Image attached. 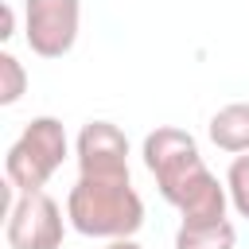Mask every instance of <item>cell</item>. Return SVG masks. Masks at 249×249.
<instances>
[{
    "label": "cell",
    "mask_w": 249,
    "mask_h": 249,
    "mask_svg": "<svg viewBox=\"0 0 249 249\" xmlns=\"http://www.w3.org/2000/svg\"><path fill=\"white\" fill-rule=\"evenodd\" d=\"M66 222L82 237H136L144 226V198L132 175H78L66 195Z\"/></svg>",
    "instance_id": "6da1fadb"
},
{
    "label": "cell",
    "mask_w": 249,
    "mask_h": 249,
    "mask_svg": "<svg viewBox=\"0 0 249 249\" xmlns=\"http://www.w3.org/2000/svg\"><path fill=\"white\" fill-rule=\"evenodd\" d=\"M66 156H70V136H66L62 121L31 117L4 156V179H8V187H16V195L47 191L51 175L62 167Z\"/></svg>",
    "instance_id": "7a4b0ae2"
},
{
    "label": "cell",
    "mask_w": 249,
    "mask_h": 249,
    "mask_svg": "<svg viewBox=\"0 0 249 249\" xmlns=\"http://www.w3.org/2000/svg\"><path fill=\"white\" fill-rule=\"evenodd\" d=\"M140 156H144V167L156 179V191H160V198L167 206H179L187 198V191L210 171L202 163L198 140L187 128H175V124H156L144 136Z\"/></svg>",
    "instance_id": "3957f363"
},
{
    "label": "cell",
    "mask_w": 249,
    "mask_h": 249,
    "mask_svg": "<svg viewBox=\"0 0 249 249\" xmlns=\"http://www.w3.org/2000/svg\"><path fill=\"white\" fill-rule=\"evenodd\" d=\"M82 31V0H23V39L39 58H62Z\"/></svg>",
    "instance_id": "277c9868"
},
{
    "label": "cell",
    "mask_w": 249,
    "mask_h": 249,
    "mask_svg": "<svg viewBox=\"0 0 249 249\" xmlns=\"http://www.w3.org/2000/svg\"><path fill=\"white\" fill-rule=\"evenodd\" d=\"M62 237H66V218L47 191L16 195L4 222L8 249H62Z\"/></svg>",
    "instance_id": "5b68a950"
},
{
    "label": "cell",
    "mask_w": 249,
    "mask_h": 249,
    "mask_svg": "<svg viewBox=\"0 0 249 249\" xmlns=\"http://www.w3.org/2000/svg\"><path fill=\"white\" fill-rule=\"evenodd\" d=\"M78 175H128V136L113 121H86L74 140Z\"/></svg>",
    "instance_id": "8992f818"
},
{
    "label": "cell",
    "mask_w": 249,
    "mask_h": 249,
    "mask_svg": "<svg viewBox=\"0 0 249 249\" xmlns=\"http://www.w3.org/2000/svg\"><path fill=\"white\" fill-rule=\"evenodd\" d=\"M175 210H179V226H214V222H226V214H230L226 179H218L214 171H206V175L187 191V198H183Z\"/></svg>",
    "instance_id": "52a82bcc"
},
{
    "label": "cell",
    "mask_w": 249,
    "mask_h": 249,
    "mask_svg": "<svg viewBox=\"0 0 249 249\" xmlns=\"http://www.w3.org/2000/svg\"><path fill=\"white\" fill-rule=\"evenodd\" d=\"M206 136L218 152L249 156V101H230L206 121Z\"/></svg>",
    "instance_id": "ba28073f"
},
{
    "label": "cell",
    "mask_w": 249,
    "mask_h": 249,
    "mask_svg": "<svg viewBox=\"0 0 249 249\" xmlns=\"http://www.w3.org/2000/svg\"><path fill=\"white\" fill-rule=\"evenodd\" d=\"M175 249H237V230L230 218L214 226H179Z\"/></svg>",
    "instance_id": "9c48e42d"
},
{
    "label": "cell",
    "mask_w": 249,
    "mask_h": 249,
    "mask_svg": "<svg viewBox=\"0 0 249 249\" xmlns=\"http://www.w3.org/2000/svg\"><path fill=\"white\" fill-rule=\"evenodd\" d=\"M27 93V70L12 51H0V105H16Z\"/></svg>",
    "instance_id": "30bf717a"
},
{
    "label": "cell",
    "mask_w": 249,
    "mask_h": 249,
    "mask_svg": "<svg viewBox=\"0 0 249 249\" xmlns=\"http://www.w3.org/2000/svg\"><path fill=\"white\" fill-rule=\"evenodd\" d=\"M226 191H230V210L237 218H249V156H233L230 160Z\"/></svg>",
    "instance_id": "8fae6325"
},
{
    "label": "cell",
    "mask_w": 249,
    "mask_h": 249,
    "mask_svg": "<svg viewBox=\"0 0 249 249\" xmlns=\"http://www.w3.org/2000/svg\"><path fill=\"white\" fill-rule=\"evenodd\" d=\"M12 35H16V8H12V4H4V31H0V39L8 43Z\"/></svg>",
    "instance_id": "7c38bea8"
},
{
    "label": "cell",
    "mask_w": 249,
    "mask_h": 249,
    "mask_svg": "<svg viewBox=\"0 0 249 249\" xmlns=\"http://www.w3.org/2000/svg\"><path fill=\"white\" fill-rule=\"evenodd\" d=\"M105 249H144L136 237H117V241H105Z\"/></svg>",
    "instance_id": "4fadbf2b"
}]
</instances>
